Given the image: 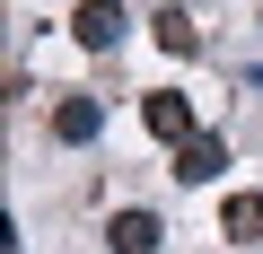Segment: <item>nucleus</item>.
I'll list each match as a JSON object with an SVG mask.
<instances>
[{
	"instance_id": "nucleus-1",
	"label": "nucleus",
	"mask_w": 263,
	"mask_h": 254,
	"mask_svg": "<svg viewBox=\"0 0 263 254\" xmlns=\"http://www.w3.org/2000/svg\"><path fill=\"white\" fill-rule=\"evenodd\" d=\"M141 132L184 149V141H193V96H176V88H149V96H141Z\"/></svg>"
},
{
	"instance_id": "nucleus-2",
	"label": "nucleus",
	"mask_w": 263,
	"mask_h": 254,
	"mask_svg": "<svg viewBox=\"0 0 263 254\" xmlns=\"http://www.w3.org/2000/svg\"><path fill=\"white\" fill-rule=\"evenodd\" d=\"M97 132H105V105L79 96V88H62V96H53V141H62V149H88Z\"/></svg>"
},
{
	"instance_id": "nucleus-3",
	"label": "nucleus",
	"mask_w": 263,
	"mask_h": 254,
	"mask_svg": "<svg viewBox=\"0 0 263 254\" xmlns=\"http://www.w3.org/2000/svg\"><path fill=\"white\" fill-rule=\"evenodd\" d=\"M123 27H132V18H123V0H79V9H70V35H79L88 53H114Z\"/></svg>"
},
{
	"instance_id": "nucleus-4",
	"label": "nucleus",
	"mask_w": 263,
	"mask_h": 254,
	"mask_svg": "<svg viewBox=\"0 0 263 254\" xmlns=\"http://www.w3.org/2000/svg\"><path fill=\"white\" fill-rule=\"evenodd\" d=\"M219 167H228V141H219V132H193V141L176 149V167H167V175L193 193V184H219Z\"/></svg>"
},
{
	"instance_id": "nucleus-5",
	"label": "nucleus",
	"mask_w": 263,
	"mask_h": 254,
	"mask_svg": "<svg viewBox=\"0 0 263 254\" xmlns=\"http://www.w3.org/2000/svg\"><path fill=\"white\" fill-rule=\"evenodd\" d=\"M158 237H167L158 210H114V219H105V245H114V254H158Z\"/></svg>"
},
{
	"instance_id": "nucleus-6",
	"label": "nucleus",
	"mask_w": 263,
	"mask_h": 254,
	"mask_svg": "<svg viewBox=\"0 0 263 254\" xmlns=\"http://www.w3.org/2000/svg\"><path fill=\"white\" fill-rule=\"evenodd\" d=\"M219 237L254 245V237H263V193H228V202H219Z\"/></svg>"
},
{
	"instance_id": "nucleus-7",
	"label": "nucleus",
	"mask_w": 263,
	"mask_h": 254,
	"mask_svg": "<svg viewBox=\"0 0 263 254\" xmlns=\"http://www.w3.org/2000/svg\"><path fill=\"white\" fill-rule=\"evenodd\" d=\"M149 27H158V53H176V62L193 53V18H184V9H158Z\"/></svg>"
},
{
	"instance_id": "nucleus-8",
	"label": "nucleus",
	"mask_w": 263,
	"mask_h": 254,
	"mask_svg": "<svg viewBox=\"0 0 263 254\" xmlns=\"http://www.w3.org/2000/svg\"><path fill=\"white\" fill-rule=\"evenodd\" d=\"M254 88H263V70H254Z\"/></svg>"
}]
</instances>
